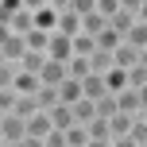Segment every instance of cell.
<instances>
[{
	"instance_id": "obj_1",
	"label": "cell",
	"mask_w": 147,
	"mask_h": 147,
	"mask_svg": "<svg viewBox=\"0 0 147 147\" xmlns=\"http://www.w3.org/2000/svg\"><path fill=\"white\" fill-rule=\"evenodd\" d=\"M0 140L4 143H23L27 140V120L16 112H0Z\"/></svg>"
},
{
	"instance_id": "obj_2",
	"label": "cell",
	"mask_w": 147,
	"mask_h": 147,
	"mask_svg": "<svg viewBox=\"0 0 147 147\" xmlns=\"http://www.w3.org/2000/svg\"><path fill=\"white\" fill-rule=\"evenodd\" d=\"M23 54H27V35L4 31V35H0V58H4V62H20Z\"/></svg>"
},
{
	"instance_id": "obj_3",
	"label": "cell",
	"mask_w": 147,
	"mask_h": 147,
	"mask_svg": "<svg viewBox=\"0 0 147 147\" xmlns=\"http://www.w3.org/2000/svg\"><path fill=\"white\" fill-rule=\"evenodd\" d=\"M47 54H51L54 62H70V58H74V35L54 31V35H51V47H47Z\"/></svg>"
},
{
	"instance_id": "obj_4",
	"label": "cell",
	"mask_w": 147,
	"mask_h": 147,
	"mask_svg": "<svg viewBox=\"0 0 147 147\" xmlns=\"http://www.w3.org/2000/svg\"><path fill=\"white\" fill-rule=\"evenodd\" d=\"M4 31H20V35L35 31V12H31V8H20V12L4 16Z\"/></svg>"
},
{
	"instance_id": "obj_5",
	"label": "cell",
	"mask_w": 147,
	"mask_h": 147,
	"mask_svg": "<svg viewBox=\"0 0 147 147\" xmlns=\"http://www.w3.org/2000/svg\"><path fill=\"white\" fill-rule=\"evenodd\" d=\"M51 132H54V120H51V112H47V109H39L35 116L27 120V136H35V140H47Z\"/></svg>"
},
{
	"instance_id": "obj_6",
	"label": "cell",
	"mask_w": 147,
	"mask_h": 147,
	"mask_svg": "<svg viewBox=\"0 0 147 147\" xmlns=\"http://www.w3.org/2000/svg\"><path fill=\"white\" fill-rule=\"evenodd\" d=\"M116 105H120V112H132V116H140L143 112V101H140V89H120L116 93Z\"/></svg>"
},
{
	"instance_id": "obj_7",
	"label": "cell",
	"mask_w": 147,
	"mask_h": 147,
	"mask_svg": "<svg viewBox=\"0 0 147 147\" xmlns=\"http://www.w3.org/2000/svg\"><path fill=\"white\" fill-rule=\"evenodd\" d=\"M47 62H51V54H47V51H27V54L20 58V70L39 74V78H43V66H47Z\"/></svg>"
},
{
	"instance_id": "obj_8",
	"label": "cell",
	"mask_w": 147,
	"mask_h": 147,
	"mask_svg": "<svg viewBox=\"0 0 147 147\" xmlns=\"http://www.w3.org/2000/svg\"><path fill=\"white\" fill-rule=\"evenodd\" d=\"M140 116H132V112H116V116H109V128H112V140H120V136H132V124Z\"/></svg>"
},
{
	"instance_id": "obj_9",
	"label": "cell",
	"mask_w": 147,
	"mask_h": 147,
	"mask_svg": "<svg viewBox=\"0 0 147 147\" xmlns=\"http://www.w3.org/2000/svg\"><path fill=\"white\" fill-rule=\"evenodd\" d=\"M70 78V66H66V62H47V66H43V81H47V85H62V81H66Z\"/></svg>"
},
{
	"instance_id": "obj_10",
	"label": "cell",
	"mask_w": 147,
	"mask_h": 147,
	"mask_svg": "<svg viewBox=\"0 0 147 147\" xmlns=\"http://www.w3.org/2000/svg\"><path fill=\"white\" fill-rule=\"evenodd\" d=\"M54 31H62V35H81V16L74 12V8L58 12V27H54Z\"/></svg>"
},
{
	"instance_id": "obj_11",
	"label": "cell",
	"mask_w": 147,
	"mask_h": 147,
	"mask_svg": "<svg viewBox=\"0 0 147 147\" xmlns=\"http://www.w3.org/2000/svg\"><path fill=\"white\" fill-rule=\"evenodd\" d=\"M81 85H85V97H89V101H101V97L109 93V81H105V74H89Z\"/></svg>"
},
{
	"instance_id": "obj_12",
	"label": "cell",
	"mask_w": 147,
	"mask_h": 147,
	"mask_svg": "<svg viewBox=\"0 0 147 147\" xmlns=\"http://www.w3.org/2000/svg\"><path fill=\"white\" fill-rule=\"evenodd\" d=\"M39 85H43V78H39V74H27V70H20L16 81H12L16 93H39Z\"/></svg>"
},
{
	"instance_id": "obj_13",
	"label": "cell",
	"mask_w": 147,
	"mask_h": 147,
	"mask_svg": "<svg viewBox=\"0 0 147 147\" xmlns=\"http://www.w3.org/2000/svg\"><path fill=\"white\" fill-rule=\"evenodd\" d=\"M112 58H116V66H120V70H132L136 62H140V51H136L132 43H120L116 51H112Z\"/></svg>"
},
{
	"instance_id": "obj_14",
	"label": "cell",
	"mask_w": 147,
	"mask_h": 147,
	"mask_svg": "<svg viewBox=\"0 0 147 147\" xmlns=\"http://www.w3.org/2000/svg\"><path fill=\"white\" fill-rule=\"evenodd\" d=\"M12 112H16V116H23V120H31V116L39 112V97H35V93H20Z\"/></svg>"
},
{
	"instance_id": "obj_15",
	"label": "cell",
	"mask_w": 147,
	"mask_h": 147,
	"mask_svg": "<svg viewBox=\"0 0 147 147\" xmlns=\"http://www.w3.org/2000/svg\"><path fill=\"white\" fill-rule=\"evenodd\" d=\"M35 97H39V109H47V112H51L54 105H62V89H58V85H47V81L39 85Z\"/></svg>"
},
{
	"instance_id": "obj_16",
	"label": "cell",
	"mask_w": 147,
	"mask_h": 147,
	"mask_svg": "<svg viewBox=\"0 0 147 147\" xmlns=\"http://www.w3.org/2000/svg\"><path fill=\"white\" fill-rule=\"evenodd\" d=\"M51 120H54V128H62V132H66L70 124H78V116H74V105H66V101L54 105V109H51Z\"/></svg>"
},
{
	"instance_id": "obj_17",
	"label": "cell",
	"mask_w": 147,
	"mask_h": 147,
	"mask_svg": "<svg viewBox=\"0 0 147 147\" xmlns=\"http://www.w3.org/2000/svg\"><path fill=\"white\" fill-rule=\"evenodd\" d=\"M58 89H62V101H66V105H78L81 97H85V85H81V78H66Z\"/></svg>"
},
{
	"instance_id": "obj_18",
	"label": "cell",
	"mask_w": 147,
	"mask_h": 147,
	"mask_svg": "<svg viewBox=\"0 0 147 147\" xmlns=\"http://www.w3.org/2000/svg\"><path fill=\"white\" fill-rule=\"evenodd\" d=\"M105 27H109V16H105V12H89V16H81V31H85V35H101Z\"/></svg>"
},
{
	"instance_id": "obj_19",
	"label": "cell",
	"mask_w": 147,
	"mask_h": 147,
	"mask_svg": "<svg viewBox=\"0 0 147 147\" xmlns=\"http://www.w3.org/2000/svg\"><path fill=\"white\" fill-rule=\"evenodd\" d=\"M89 140H93L89 136V124H70L66 128V143L70 147H89Z\"/></svg>"
},
{
	"instance_id": "obj_20",
	"label": "cell",
	"mask_w": 147,
	"mask_h": 147,
	"mask_svg": "<svg viewBox=\"0 0 147 147\" xmlns=\"http://www.w3.org/2000/svg\"><path fill=\"white\" fill-rule=\"evenodd\" d=\"M66 66H70V78H81V81H85L89 74H93V62H89L85 54H74V58L66 62Z\"/></svg>"
},
{
	"instance_id": "obj_21",
	"label": "cell",
	"mask_w": 147,
	"mask_h": 147,
	"mask_svg": "<svg viewBox=\"0 0 147 147\" xmlns=\"http://www.w3.org/2000/svg\"><path fill=\"white\" fill-rule=\"evenodd\" d=\"M105 81H109V93H120V89L132 85V81H128V70H120V66H112L109 74H105Z\"/></svg>"
},
{
	"instance_id": "obj_22",
	"label": "cell",
	"mask_w": 147,
	"mask_h": 147,
	"mask_svg": "<svg viewBox=\"0 0 147 147\" xmlns=\"http://www.w3.org/2000/svg\"><path fill=\"white\" fill-rule=\"evenodd\" d=\"M120 43H124V35H120V31H112V23L97 35V47H101V51H116Z\"/></svg>"
},
{
	"instance_id": "obj_23",
	"label": "cell",
	"mask_w": 147,
	"mask_h": 147,
	"mask_svg": "<svg viewBox=\"0 0 147 147\" xmlns=\"http://www.w3.org/2000/svg\"><path fill=\"white\" fill-rule=\"evenodd\" d=\"M97 51V35H85V31H81V35H74V54H93Z\"/></svg>"
},
{
	"instance_id": "obj_24",
	"label": "cell",
	"mask_w": 147,
	"mask_h": 147,
	"mask_svg": "<svg viewBox=\"0 0 147 147\" xmlns=\"http://www.w3.org/2000/svg\"><path fill=\"white\" fill-rule=\"evenodd\" d=\"M124 43H132L136 51H143V47H147V23H143V20H136V27L128 31V39H124Z\"/></svg>"
},
{
	"instance_id": "obj_25",
	"label": "cell",
	"mask_w": 147,
	"mask_h": 147,
	"mask_svg": "<svg viewBox=\"0 0 147 147\" xmlns=\"http://www.w3.org/2000/svg\"><path fill=\"white\" fill-rule=\"evenodd\" d=\"M116 112H120V105H116V93H105L101 101H97V116H105V120H109V116H116Z\"/></svg>"
},
{
	"instance_id": "obj_26",
	"label": "cell",
	"mask_w": 147,
	"mask_h": 147,
	"mask_svg": "<svg viewBox=\"0 0 147 147\" xmlns=\"http://www.w3.org/2000/svg\"><path fill=\"white\" fill-rule=\"evenodd\" d=\"M89 136H93V140H112V128H109V120H105V116L89 120Z\"/></svg>"
},
{
	"instance_id": "obj_27",
	"label": "cell",
	"mask_w": 147,
	"mask_h": 147,
	"mask_svg": "<svg viewBox=\"0 0 147 147\" xmlns=\"http://www.w3.org/2000/svg\"><path fill=\"white\" fill-rule=\"evenodd\" d=\"M128 81H132L136 89H143V85H147V66H143V62H136V66L128 70Z\"/></svg>"
},
{
	"instance_id": "obj_28",
	"label": "cell",
	"mask_w": 147,
	"mask_h": 147,
	"mask_svg": "<svg viewBox=\"0 0 147 147\" xmlns=\"http://www.w3.org/2000/svg\"><path fill=\"white\" fill-rule=\"evenodd\" d=\"M16 97H20L16 89H0V112H12L16 109Z\"/></svg>"
},
{
	"instance_id": "obj_29",
	"label": "cell",
	"mask_w": 147,
	"mask_h": 147,
	"mask_svg": "<svg viewBox=\"0 0 147 147\" xmlns=\"http://www.w3.org/2000/svg\"><path fill=\"white\" fill-rule=\"evenodd\" d=\"M132 140L140 143V147L147 143V120H143V116H140V120H136V124H132Z\"/></svg>"
},
{
	"instance_id": "obj_30",
	"label": "cell",
	"mask_w": 147,
	"mask_h": 147,
	"mask_svg": "<svg viewBox=\"0 0 147 147\" xmlns=\"http://www.w3.org/2000/svg\"><path fill=\"white\" fill-rule=\"evenodd\" d=\"M97 12H105V16L112 20V16L120 12V0H97Z\"/></svg>"
},
{
	"instance_id": "obj_31",
	"label": "cell",
	"mask_w": 147,
	"mask_h": 147,
	"mask_svg": "<svg viewBox=\"0 0 147 147\" xmlns=\"http://www.w3.org/2000/svg\"><path fill=\"white\" fill-rule=\"evenodd\" d=\"M74 12H78V16H89V12H97V0H74Z\"/></svg>"
},
{
	"instance_id": "obj_32",
	"label": "cell",
	"mask_w": 147,
	"mask_h": 147,
	"mask_svg": "<svg viewBox=\"0 0 147 147\" xmlns=\"http://www.w3.org/2000/svg\"><path fill=\"white\" fill-rule=\"evenodd\" d=\"M47 147H70V143H66V132H62V128H54V132L47 136Z\"/></svg>"
},
{
	"instance_id": "obj_33",
	"label": "cell",
	"mask_w": 147,
	"mask_h": 147,
	"mask_svg": "<svg viewBox=\"0 0 147 147\" xmlns=\"http://www.w3.org/2000/svg\"><path fill=\"white\" fill-rule=\"evenodd\" d=\"M20 8H23V0H0V12H4V16L20 12Z\"/></svg>"
},
{
	"instance_id": "obj_34",
	"label": "cell",
	"mask_w": 147,
	"mask_h": 147,
	"mask_svg": "<svg viewBox=\"0 0 147 147\" xmlns=\"http://www.w3.org/2000/svg\"><path fill=\"white\" fill-rule=\"evenodd\" d=\"M143 4H147V0H120V8H128V12H136V16H140Z\"/></svg>"
},
{
	"instance_id": "obj_35",
	"label": "cell",
	"mask_w": 147,
	"mask_h": 147,
	"mask_svg": "<svg viewBox=\"0 0 147 147\" xmlns=\"http://www.w3.org/2000/svg\"><path fill=\"white\" fill-rule=\"evenodd\" d=\"M112 147H140V143H136L132 136H120V140H112Z\"/></svg>"
},
{
	"instance_id": "obj_36",
	"label": "cell",
	"mask_w": 147,
	"mask_h": 147,
	"mask_svg": "<svg viewBox=\"0 0 147 147\" xmlns=\"http://www.w3.org/2000/svg\"><path fill=\"white\" fill-rule=\"evenodd\" d=\"M47 4H51V8H54V12H66V8L74 4V0H47Z\"/></svg>"
},
{
	"instance_id": "obj_37",
	"label": "cell",
	"mask_w": 147,
	"mask_h": 147,
	"mask_svg": "<svg viewBox=\"0 0 147 147\" xmlns=\"http://www.w3.org/2000/svg\"><path fill=\"white\" fill-rule=\"evenodd\" d=\"M23 8H31V12H39V8H47V0H23Z\"/></svg>"
},
{
	"instance_id": "obj_38",
	"label": "cell",
	"mask_w": 147,
	"mask_h": 147,
	"mask_svg": "<svg viewBox=\"0 0 147 147\" xmlns=\"http://www.w3.org/2000/svg\"><path fill=\"white\" fill-rule=\"evenodd\" d=\"M89 147H112V140H89Z\"/></svg>"
},
{
	"instance_id": "obj_39",
	"label": "cell",
	"mask_w": 147,
	"mask_h": 147,
	"mask_svg": "<svg viewBox=\"0 0 147 147\" xmlns=\"http://www.w3.org/2000/svg\"><path fill=\"white\" fill-rule=\"evenodd\" d=\"M132 89H136V85H132ZM140 101H143V109H147V85L140 89Z\"/></svg>"
},
{
	"instance_id": "obj_40",
	"label": "cell",
	"mask_w": 147,
	"mask_h": 147,
	"mask_svg": "<svg viewBox=\"0 0 147 147\" xmlns=\"http://www.w3.org/2000/svg\"><path fill=\"white\" fill-rule=\"evenodd\" d=\"M140 62H143V66H147V47H143V51H140Z\"/></svg>"
},
{
	"instance_id": "obj_41",
	"label": "cell",
	"mask_w": 147,
	"mask_h": 147,
	"mask_svg": "<svg viewBox=\"0 0 147 147\" xmlns=\"http://www.w3.org/2000/svg\"><path fill=\"white\" fill-rule=\"evenodd\" d=\"M140 20H143V23H147V4H143V8H140Z\"/></svg>"
},
{
	"instance_id": "obj_42",
	"label": "cell",
	"mask_w": 147,
	"mask_h": 147,
	"mask_svg": "<svg viewBox=\"0 0 147 147\" xmlns=\"http://www.w3.org/2000/svg\"><path fill=\"white\" fill-rule=\"evenodd\" d=\"M0 147H20V143H4V140H0Z\"/></svg>"
},
{
	"instance_id": "obj_43",
	"label": "cell",
	"mask_w": 147,
	"mask_h": 147,
	"mask_svg": "<svg viewBox=\"0 0 147 147\" xmlns=\"http://www.w3.org/2000/svg\"><path fill=\"white\" fill-rule=\"evenodd\" d=\"M140 116H143V120H147V109H143V112H140Z\"/></svg>"
}]
</instances>
